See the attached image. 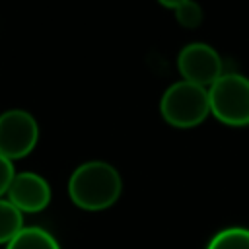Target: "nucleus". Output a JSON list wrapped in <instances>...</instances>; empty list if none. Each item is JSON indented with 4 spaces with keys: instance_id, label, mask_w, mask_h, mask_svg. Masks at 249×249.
Instances as JSON below:
<instances>
[{
    "instance_id": "obj_2",
    "label": "nucleus",
    "mask_w": 249,
    "mask_h": 249,
    "mask_svg": "<svg viewBox=\"0 0 249 249\" xmlns=\"http://www.w3.org/2000/svg\"><path fill=\"white\" fill-rule=\"evenodd\" d=\"M160 115L173 128H195L210 117L208 88L177 80L165 88L160 99Z\"/></svg>"
},
{
    "instance_id": "obj_5",
    "label": "nucleus",
    "mask_w": 249,
    "mask_h": 249,
    "mask_svg": "<svg viewBox=\"0 0 249 249\" xmlns=\"http://www.w3.org/2000/svg\"><path fill=\"white\" fill-rule=\"evenodd\" d=\"M177 70L181 74V80L202 88H210L224 74V62L220 53L212 45L193 41L179 51Z\"/></svg>"
},
{
    "instance_id": "obj_10",
    "label": "nucleus",
    "mask_w": 249,
    "mask_h": 249,
    "mask_svg": "<svg viewBox=\"0 0 249 249\" xmlns=\"http://www.w3.org/2000/svg\"><path fill=\"white\" fill-rule=\"evenodd\" d=\"M173 12H175L177 23L185 29H196L204 21V10L196 0H187L181 6H177Z\"/></svg>"
},
{
    "instance_id": "obj_11",
    "label": "nucleus",
    "mask_w": 249,
    "mask_h": 249,
    "mask_svg": "<svg viewBox=\"0 0 249 249\" xmlns=\"http://www.w3.org/2000/svg\"><path fill=\"white\" fill-rule=\"evenodd\" d=\"M14 175H16V169H14V161H10L8 158H4L0 154V198L2 195L8 193L12 181H14Z\"/></svg>"
},
{
    "instance_id": "obj_9",
    "label": "nucleus",
    "mask_w": 249,
    "mask_h": 249,
    "mask_svg": "<svg viewBox=\"0 0 249 249\" xmlns=\"http://www.w3.org/2000/svg\"><path fill=\"white\" fill-rule=\"evenodd\" d=\"M206 249H249V230L241 226L224 228L208 241Z\"/></svg>"
},
{
    "instance_id": "obj_12",
    "label": "nucleus",
    "mask_w": 249,
    "mask_h": 249,
    "mask_svg": "<svg viewBox=\"0 0 249 249\" xmlns=\"http://www.w3.org/2000/svg\"><path fill=\"white\" fill-rule=\"evenodd\" d=\"M160 6H163V8H167V10H175L177 6H181L183 2H187V0H156Z\"/></svg>"
},
{
    "instance_id": "obj_7",
    "label": "nucleus",
    "mask_w": 249,
    "mask_h": 249,
    "mask_svg": "<svg viewBox=\"0 0 249 249\" xmlns=\"http://www.w3.org/2000/svg\"><path fill=\"white\" fill-rule=\"evenodd\" d=\"M6 249H60L54 235L39 226H23V230L6 245Z\"/></svg>"
},
{
    "instance_id": "obj_8",
    "label": "nucleus",
    "mask_w": 249,
    "mask_h": 249,
    "mask_svg": "<svg viewBox=\"0 0 249 249\" xmlns=\"http://www.w3.org/2000/svg\"><path fill=\"white\" fill-rule=\"evenodd\" d=\"M21 230L23 214L8 198H0V245H8Z\"/></svg>"
},
{
    "instance_id": "obj_3",
    "label": "nucleus",
    "mask_w": 249,
    "mask_h": 249,
    "mask_svg": "<svg viewBox=\"0 0 249 249\" xmlns=\"http://www.w3.org/2000/svg\"><path fill=\"white\" fill-rule=\"evenodd\" d=\"M210 115L226 126H249V78L224 72L210 88Z\"/></svg>"
},
{
    "instance_id": "obj_1",
    "label": "nucleus",
    "mask_w": 249,
    "mask_h": 249,
    "mask_svg": "<svg viewBox=\"0 0 249 249\" xmlns=\"http://www.w3.org/2000/svg\"><path fill=\"white\" fill-rule=\"evenodd\" d=\"M123 193V179L117 167L103 160L80 163L68 179L70 200L88 212H99L113 206Z\"/></svg>"
},
{
    "instance_id": "obj_4",
    "label": "nucleus",
    "mask_w": 249,
    "mask_h": 249,
    "mask_svg": "<svg viewBox=\"0 0 249 249\" xmlns=\"http://www.w3.org/2000/svg\"><path fill=\"white\" fill-rule=\"evenodd\" d=\"M39 142V123L25 109H8L0 115V154L10 161L29 156Z\"/></svg>"
},
{
    "instance_id": "obj_6",
    "label": "nucleus",
    "mask_w": 249,
    "mask_h": 249,
    "mask_svg": "<svg viewBox=\"0 0 249 249\" xmlns=\"http://www.w3.org/2000/svg\"><path fill=\"white\" fill-rule=\"evenodd\" d=\"M8 200L21 214H35L49 206L51 202V185L47 179L33 171H21L14 175V181L8 189Z\"/></svg>"
}]
</instances>
